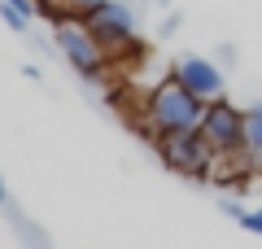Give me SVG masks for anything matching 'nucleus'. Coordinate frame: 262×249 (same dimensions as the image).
<instances>
[{"instance_id": "9d476101", "label": "nucleus", "mask_w": 262, "mask_h": 249, "mask_svg": "<svg viewBox=\"0 0 262 249\" xmlns=\"http://www.w3.org/2000/svg\"><path fill=\"white\" fill-rule=\"evenodd\" d=\"M223 214H227L232 223H241V219H245V205H241V201H223Z\"/></svg>"}, {"instance_id": "39448f33", "label": "nucleus", "mask_w": 262, "mask_h": 249, "mask_svg": "<svg viewBox=\"0 0 262 249\" xmlns=\"http://www.w3.org/2000/svg\"><path fill=\"white\" fill-rule=\"evenodd\" d=\"M201 136L214 149V157H249L245 153V110L223 101H210L206 114H201Z\"/></svg>"}, {"instance_id": "7ed1b4c3", "label": "nucleus", "mask_w": 262, "mask_h": 249, "mask_svg": "<svg viewBox=\"0 0 262 249\" xmlns=\"http://www.w3.org/2000/svg\"><path fill=\"white\" fill-rule=\"evenodd\" d=\"M83 27L96 35V44L110 57H122L136 48V9L127 0H105L92 13H83Z\"/></svg>"}, {"instance_id": "f8f14e48", "label": "nucleus", "mask_w": 262, "mask_h": 249, "mask_svg": "<svg viewBox=\"0 0 262 249\" xmlns=\"http://www.w3.org/2000/svg\"><path fill=\"white\" fill-rule=\"evenodd\" d=\"M9 201V188H5V175H0V205Z\"/></svg>"}, {"instance_id": "20e7f679", "label": "nucleus", "mask_w": 262, "mask_h": 249, "mask_svg": "<svg viewBox=\"0 0 262 249\" xmlns=\"http://www.w3.org/2000/svg\"><path fill=\"white\" fill-rule=\"evenodd\" d=\"M53 35H57L61 57L79 70V79H101V74L110 70V53L96 44V35L83 27V18H61Z\"/></svg>"}, {"instance_id": "6e6552de", "label": "nucleus", "mask_w": 262, "mask_h": 249, "mask_svg": "<svg viewBox=\"0 0 262 249\" xmlns=\"http://www.w3.org/2000/svg\"><path fill=\"white\" fill-rule=\"evenodd\" d=\"M66 5V13H70V18H83V13H92L96 5H105V0H61Z\"/></svg>"}, {"instance_id": "1a4fd4ad", "label": "nucleus", "mask_w": 262, "mask_h": 249, "mask_svg": "<svg viewBox=\"0 0 262 249\" xmlns=\"http://www.w3.org/2000/svg\"><path fill=\"white\" fill-rule=\"evenodd\" d=\"M241 227H245V232H253V236H262V205H258V210H245Z\"/></svg>"}, {"instance_id": "f03ea898", "label": "nucleus", "mask_w": 262, "mask_h": 249, "mask_svg": "<svg viewBox=\"0 0 262 249\" xmlns=\"http://www.w3.org/2000/svg\"><path fill=\"white\" fill-rule=\"evenodd\" d=\"M158 144V157L175 171V175H188V179H210L214 175V149L206 144V136H201V127L192 131H166V136L153 140Z\"/></svg>"}, {"instance_id": "9b49d317", "label": "nucleus", "mask_w": 262, "mask_h": 249, "mask_svg": "<svg viewBox=\"0 0 262 249\" xmlns=\"http://www.w3.org/2000/svg\"><path fill=\"white\" fill-rule=\"evenodd\" d=\"M5 5H13L22 18H31V13H35V5H31V0H5Z\"/></svg>"}, {"instance_id": "f257e3e1", "label": "nucleus", "mask_w": 262, "mask_h": 249, "mask_svg": "<svg viewBox=\"0 0 262 249\" xmlns=\"http://www.w3.org/2000/svg\"><path fill=\"white\" fill-rule=\"evenodd\" d=\"M201 114H206V101H196L184 83H175V79L158 83V88L144 96V122H149L153 140L166 136V131H192V127H201Z\"/></svg>"}, {"instance_id": "423d86ee", "label": "nucleus", "mask_w": 262, "mask_h": 249, "mask_svg": "<svg viewBox=\"0 0 262 249\" xmlns=\"http://www.w3.org/2000/svg\"><path fill=\"white\" fill-rule=\"evenodd\" d=\"M170 79L175 83H184L188 92L196 96V101H223V92H227V79H223V70H219L210 57H179L175 61V70H170Z\"/></svg>"}, {"instance_id": "0eeeda50", "label": "nucleus", "mask_w": 262, "mask_h": 249, "mask_svg": "<svg viewBox=\"0 0 262 249\" xmlns=\"http://www.w3.org/2000/svg\"><path fill=\"white\" fill-rule=\"evenodd\" d=\"M245 153H249V162L262 166V101L245 105Z\"/></svg>"}]
</instances>
